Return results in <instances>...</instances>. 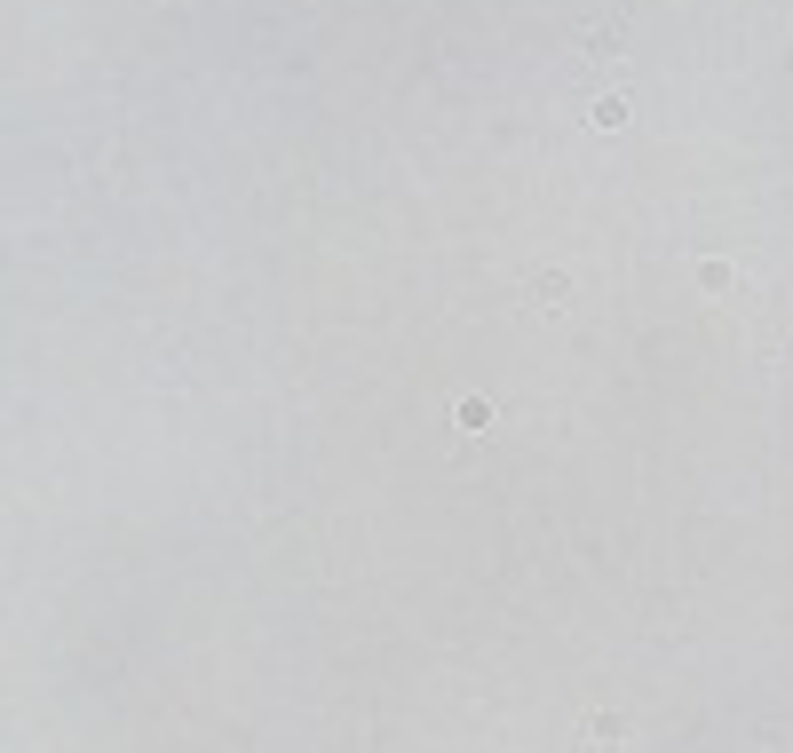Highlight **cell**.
Masks as SVG:
<instances>
[{
	"label": "cell",
	"instance_id": "4",
	"mask_svg": "<svg viewBox=\"0 0 793 753\" xmlns=\"http://www.w3.org/2000/svg\"><path fill=\"white\" fill-rule=\"evenodd\" d=\"M587 56H619V24H587Z\"/></svg>",
	"mask_w": 793,
	"mask_h": 753
},
{
	"label": "cell",
	"instance_id": "3",
	"mask_svg": "<svg viewBox=\"0 0 793 753\" xmlns=\"http://www.w3.org/2000/svg\"><path fill=\"white\" fill-rule=\"evenodd\" d=\"M587 119H595V127H627V96H595Z\"/></svg>",
	"mask_w": 793,
	"mask_h": 753
},
{
	"label": "cell",
	"instance_id": "1",
	"mask_svg": "<svg viewBox=\"0 0 793 753\" xmlns=\"http://www.w3.org/2000/svg\"><path fill=\"white\" fill-rule=\"evenodd\" d=\"M690 278H698L706 294H730V286H738V262H722V254H706V262H690Z\"/></svg>",
	"mask_w": 793,
	"mask_h": 753
},
{
	"label": "cell",
	"instance_id": "2",
	"mask_svg": "<svg viewBox=\"0 0 793 753\" xmlns=\"http://www.w3.org/2000/svg\"><path fill=\"white\" fill-rule=\"evenodd\" d=\"M524 294L556 310V302H564V294H571V278H564V270H532V278H524Z\"/></svg>",
	"mask_w": 793,
	"mask_h": 753
}]
</instances>
